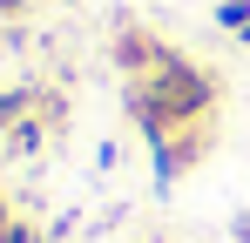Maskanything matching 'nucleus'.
Masks as SVG:
<instances>
[{"mask_svg":"<svg viewBox=\"0 0 250 243\" xmlns=\"http://www.w3.org/2000/svg\"><path fill=\"white\" fill-rule=\"evenodd\" d=\"M7 7H21V0H0V14H7Z\"/></svg>","mask_w":250,"mask_h":243,"instance_id":"nucleus-4","label":"nucleus"},{"mask_svg":"<svg viewBox=\"0 0 250 243\" xmlns=\"http://www.w3.org/2000/svg\"><path fill=\"white\" fill-rule=\"evenodd\" d=\"M0 243H34V230H27V223H14V230H7Z\"/></svg>","mask_w":250,"mask_h":243,"instance_id":"nucleus-1","label":"nucleus"},{"mask_svg":"<svg viewBox=\"0 0 250 243\" xmlns=\"http://www.w3.org/2000/svg\"><path fill=\"white\" fill-rule=\"evenodd\" d=\"M21 108V95H0V128H7V115Z\"/></svg>","mask_w":250,"mask_h":243,"instance_id":"nucleus-2","label":"nucleus"},{"mask_svg":"<svg viewBox=\"0 0 250 243\" xmlns=\"http://www.w3.org/2000/svg\"><path fill=\"white\" fill-rule=\"evenodd\" d=\"M244 243H250V223H244Z\"/></svg>","mask_w":250,"mask_h":243,"instance_id":"nucleus-5","label":"nucleus"},{"mask_svg":"<svg viewBox=\"0 0 250 243\" xmlns=\"http://www.w3.org/2000/svg\"><path fill=\"white\" fill-rule=\"evenodd\" d=\"M7 230H14V223H7V202H0V237H7Z\"/></svg>","mask_w":250,"mask_h":243,"instance_id":"nucleus-3","label":"nucleus"}]
</instances>
